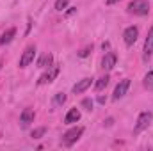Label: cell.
Instances as JSON below:
<instances>
[{
    "mask_svg": "<svg viewBox=\"0 0 153 151\" xmlns=\"http://www.w3.org/2000/svg\"><path fill=\"white\" fill-rule=\"evenodd\" d=\"M82 107H84L85 110H93V100H91V98L82 100Z\"/></svg>",
    "mask_w": 153,
    "mask_h": 151,
    "instance_id": "obj_19",
    "label": "cell"
},
{
    "mask_svg": "<svg viewBox=\"0 0 153 151\" xmlns=\"http://www.w3.org/2000/svg\"><path fill=\"white\" fill-rule=\"evenodd\" d=\"M59 75V66H50L48 68V71L46 73H43V75L39 76V80H38V84L39 85H45V84H50V82H53L55 80V76Z\"/></svg>",
    "mask_w": 153,
    "mask_h": 151,
    "instance_id": "obj_4",
    "label": "cell"
},
{
    "mask_svg": "<svg viewBox=\"0 0 153 151\" xmlns=\"http://www.w3.org/2000/svg\"><path fill=\"white\" fill-rule=\"evenodd\" d=\"M52 62H53L52 53H45V55L38 61V66H39V68H50V66H52Z\"/></svg>",
    "mask_w": 153,
    "mask_h": 151,
    "instance_id": "obj_14",
    "label": "cell"
},
{
    "mask_svg": "<svg viewBox=\"0 0 153 151\" xmlns=\"http://www.w3.org/2000/svg\"><path fill=\"white\" fill-rule=\"evenodd\" d=\"M16 36V29L14 27H11V29H7L4 34H2V38H0V44H9L11 41H13V38Z\"/></svg>",
    "mask_w": 153,
    "mask_h": 151,
    "instance_id": "obj_13",
    "label": "cell"
},
{
    "mask_svg": "<svg viewBox=\"0 0 153 151\" xmlns=\"http://www.w3.org/2000/svg\"><path fill=\"white\" fill-rule=\"evenodd\" d=\"M34 117H36V114L32 109H23V112L20 115V123H22V126H29L30 123H34Z\"/></svg>",
    "mask_w": 153,
    "mask_h": 151,
    "instance_id": "obj_11",
    "label": "cell"
},
{
    "mask_svg": "<svg viewBox=\"0 0 153 151\" xmlns=\"http://www.w3.org/2000/svg\"><path fill=\"white\" fill-rule=\"evenodd\" d=\"M34 55H36V46H34V44L27 46V48H25V52H23V55H22V59H20V68L29 66V64L34 61Z\"/></svg>",
    "mask_w": 153,
    "mask_h": 151,
    "instance_id": "obj_5",
    "label": "cell"
},
{
    "mask_svg": "<svg viewBox=\"0 0 153 151\" xmlns=\"http://www.w3.org/2000/svg\"><path fill=\"white\" fill-rule=\"evenodd\" d=\"M128 87H130V80H128V78L121 80V82H119V84L116 85V89H114V94H112V98H114V100H119V98H123V96L126 94Z\"/></svg>",
    "mask_w": 153,
    "mask_h": 151,
    "instance_id": "obj_7",
    "label": "cell"
},
{
    "mask_svg": "<svg viewBox=\"0 0 153 151\" xmlns=\"http://www.w3.org/2000/svg\"><path fill=\"white\" fill-rule=\"evenodd\" d=\"M45 132H46V128H45V126H41V128H38V130H34V132H32V137H34V139H39V137H43V135H45Z\"/></svg>",
    "mask_w": 153,
    "mask_h": 151,
    "instance_id": "obj_20",
    "label": "cell"
},
{
    "mask_svg": "<svg viewBox=\"0 0 153 151\" xmlns=\"http://www.w3.org/2000/svg\"><path fill=\"white\" fill-rule=\"evenodd\" d=\"M128 13L137 14V16H146L150 13V5L146 0H132L128 4Z\"/></svg>",
    "mask_w": 153,
    "mask_h": 151,
    "instance_id": "obj_2",
    "label": "cell"
},
{
    "mask_svg": "<svg viewBox=\"0 0 153 151\" xmlns=\"http://www.w3.org/2000/svg\"><path fill=\"white\" fill-rule=\"evenodd\" d=\"M137 38H139V29L137 27H128L125 32H123V39H125V44L126 46H132L135 41H137Z\"/></svg>",
    "mask_w": 153,
    "mask_h": 151,
    "instance_id": "obj_6",
    "label": "cell"
},
{
    "mask_svg": "<svg viewBox=\"0 0 153 151\" xmlns=\"http://www.w3.org/2000/svg\"><path fill=\"white\" fill-rule=\"evenodd\" d=\"M144 61H148L150 57H152L153 53V27L150 29V32H148V36H146V41H144Z\"/></svg>",
    "mask_w": 153,
    "mask_h": 151,
    "instance_id": "obj_8",
    "label": "cell"
},
{
    "mask_svg": "<svg viewBox=\"0 0 153 151\" xmlns=\"http://www.w3.org/2000/svg\"><path fill=\"white\" fill-rule=\"evenodd\" d=\"M144 87L148 91H153V71H148L144 76Z\"/></svg>",
    "mask_w": 153,
    "mask_h": 151,
    "instance_id": "obj_16",
    "label": "cell"
},
{
    "mask_svg": "<svg viewBox=\"0 0 153 151\" xmlns=\"http://www.w3.org/2000/svg\"><path fill=\"white\" fill-rule=\"evenodd\" d=\"M116 2H119V0H107V4L111 5V4H116Z\"/></svg>",
    "mask_w": 153,
    "mask_h": 151,
    "instance_id": "obj_22",
    "label": "cell"
},
{
    "mask_svg": "<svg viewBox=\"0 0 153 151\" xmlns=\"http://www.w3.org/2000/svg\"><path fill=\"white\" fill-rule=\"evenodd\" d=\"M91 52H93V44H91V46H85L84 50H80V52H78V57H87Z\"/></svg>",
    "mask_w": 153,
    "mask_h": 151,
    "instance_id": "obj_21",
    "label": "cell"
},
{
    "mask_svg": "<svg viewBox=\"0 0 153 151\" xmlns=\"http://www.w3.org/2000/svg\"><path fill=\"white\" fill-rule=\"evenodd\" d=\"M78 119H80V110L78 109H70L68 114H66V117H64V123L66 124H73Z\"/></svg>",
    "mask_w": 153,
    "mask_h": 151,
    "instance_id": "obj_12",
    "label": "cell"
},
{
    "mask_svg": "<svg viewBox=\"0 0 153 151\" xmlns=\"http://www.w3.org/2000/svg\"><path fill=\"white\" fill-rule=\"evenodd\" d=\"M82 133H84V128H82V126H75V128L68 130V132L62 135V139H61V144H62L64 148H71L76 141L82 137Z\"/></svg>",
    "mask_w": 153,
    "mask_h": 151,
    "instance_id": "obj_1",
    "label": "cell"
},
{
    "mask_svg": "<svg viewBox=\"0 0 153 151\" xmlns=\"http://www.w3.org/2000/svg\"><path fill=\"white\" fill-rule=\"evenodd\" d=\"M91 84H93V78H82L80 82H76L73 85V94H80V93L87 91L91 87Z\"/></svg>",
    "mask_w": 153,
    "mask_h": 151,
    "instance_id": "obj_10",
    "label": "cell"
},
{
    "mask_svg": "<svg viewBox=\"0 0 153 151\" xmlns=\"http://www.w3.org/2000/svg\"><path fill=\"white\" fill-rule=\"evenodd\" d=\"M0 68H2V64H0Z\"/></svg>",
    "mask_w": 153,
    "mask_h": 151,
    "instance_id": "obj_23",
    "label": "cell"
},
{
    "mask_svg": "<svg viewBox=\"0 0 153 151\" xmlns=\"http://www.w3.org/2000/svg\"><path fill=\"white\" fill-rule=\"evenodd\" d=\"M64 101H66V94H64V93H57V94L53 96V103H55V105H62Z\"/></svg>",
    "mask_w": 153,
    "mask_h": 151,
    "instance_id": "obj_17",
    "label": "cell"
},
{
    "mask_svg": "<svg viewBox=\"0 0 153 151\" xmlns=\"http://www.w3.org/2000/svg\"><path fill=\"white\" fill-rule=\"evenodd\" d=\"M153 121V114L152 112H143L139 117H137V123L134 126V133H141L143 130H146Z\"/></svg>",
    "mask_w": 153,
    "mask_h": 151,
    "instance_id": "obj_3",
    "label": "cell"
},
{
    "mask_svg": "<svg viewBox=\"0 0 153 151\" xmlns=\"http://www.w3.org/2000/svg\"><path fill=\"white\" fill-rule=\"evenodd\" d=\"M68 2H70V0H55V9H57V11H62V9H66Z\"/></svg>",
    "mask_w": 153,
    "mask_h": 151,
    "instance_id": "obj_18",
    "label": "cell"
},
{
    "mask_svg": "<svg viewBox=\"0 0 153 151\" xmlns=\"http://www.w3.org/2000/svg\"><path fill=\"white\" fill-rule=\"evenodd\" d=\"M116 62H117V57H116V53L109 52V53H105V57L102 59V68H103L105 71H109V70H112V68L116 66Z\"/></svg>",
    "mask_w": 153,
    "mask_h": 151,
    "instance_id": "obj_9",
    "label": "cell"
},
{
    "mask_svg": "<svg viewBox=\"0 0 153 151\" xmlns=\"http://www.w3.org/2000/svg\"><path fill=\"white\" fill-rule=\"evenodd\" d=\"M109 80H111V78H109V75H105V76H100V78H98V82H96V85H94V89H96L98 93H100V91H103V89L107 87V84H109Z\"/></svg>",
    "mask_w": 153,
    "mask_h": 151,
    "instance_id": "obj_15",
    "label": "cell"
}]
</instances>
